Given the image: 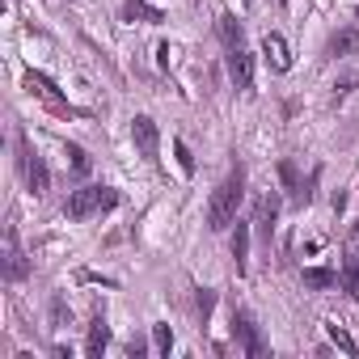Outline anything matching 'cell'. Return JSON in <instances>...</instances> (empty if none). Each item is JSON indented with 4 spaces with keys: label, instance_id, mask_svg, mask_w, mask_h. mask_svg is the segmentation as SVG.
I'll use <instances>...</instances> for the list:
<instances>
[{
    "label": "cell",
    "instance_id": "obj_13",
    "mask_svg": "<svg viewBox=\"0 0 359 359\" xmlns=\"http://www.w3.org/2000/svg\"><path fill=\"white\" fill-rule=\"evenodd\" d=\"M26 89L60 106V89H55V81H51V76H43V72H26Z\"/></svg>",
    "mask_w": 359,
    "mask_h": 359
},
{
    "label": "cell",
    "instance_id": "obj_18",
    "mask_svg": "<svg viewBox=\"0 0 359 359\" xmlns=\"http://www.w3.org/2000/svg\"><path fill=\"white\" fill-rule=\"evenodd\" d=\"M68 321H72V309H68L64 292H55V296H51V325H55V330H64Z\"/></svg>",
    "mask_w": 359,
    "mask_h": 359
},
{
    "label": "cell",
    "instance_id": "obj_10",
    "mask_svg": "<svg viewBox=\"0 0 359 359\" xmlns=\"http://www.w3.org/2000/svg\"><path fill=\"white\" fill-rule=\"evenodd\" d=\"M123 22H148V26H161L165 13L152 9L148 0H123Z\"/></svg>",
    "mask_w": 359,
    "mask_h": 359
},
{
    "label": "cell",
    "instance_id": "obj_1",
    "mask_svg": "<svg viewBox=\"0 0 359 359\" xmlns=\"http://www.w3.org/2000/svg\"><path fill=\"white\" fill-rule=\"evenodd\" d=\"M241 199H245V169L233 165L229 177H224V182L212 191V199H208V229H212V233H224L229 224H237Z\"/></svg>",
    "mask_w": 359,
    "mask_h": 359
},
{
    "label": "cell",
    "instance_id": "obj_8",
    "mask_svg": "<svg viewBox=\"0 0 359 359\" xmlns=\"http://www.w3.org/2000/svg\"><path fill=\"white\" fill-rule=\"evenodd\" d=\"M262 55H266V68H271V72H287V68H292V47H287V39L275 34V30L262 39Z\"/></svg>",
    "mask_w": 359,
    "mask_h": 359
},
{
    "label": "cell",
    "instance_id": "obj_6",
    "mask_svg": "<svg viewBox=\"0 0 359 359\" xmlns=\"http://www.w3.org/2000/svg\"><path fill=\"white\" fill-rule=\"evenodd\" d=\"M26 275H30V262H26L22 245H18V229L9 224V229H5V279H9V283H22Z\"/></svg>",
    "mask_w": 359,
    "mask_h": 359
},
{
    "label": "cell",
    "instance_id": "obj_19",
    "mask_svg": "<svg viewBox=\"0 0 359 359\" xmlns=\"http://www.w3.org/2000/svg\"><path fill=\"white\" fill-rule=\"evenodd\" d=\"M330 342H334V346H338L342 355H359V346H355V338H351V334H346L342 325H330Z\"/></svg>",
    "mask_w": 359,
    "mask_h": 359
},
{
    "label": "cell",
    "instance_id": "obj_26",
    "mask_svg": "<svg viewBox=\"0 0 359 359\" xmlns=\"http://www.w3.org/2000/svg\"><path fill=\"white\" fill-rule=\"evenodd\" d=\"M279 5H287V0H279Z\"/></svg>",
    "mask_w": 359,
    "mask_h": 359
},
{
    "label": "cell",
    "instance_id": "obj_17",
    "mask_svg": "<svg viewBox=\"0 0 359 359\" xmlns=\"http://www.w3.org/2000/svg\"><path fill=\"white\" fill-rule=\"evenodd\" d=\"M304 283H309V287H334V283H338V271H325V266H304Z\"/></svg>",
    "mask_w": 359,
    "mask_h": 359
},
{
    "label": "cell",
    "instance_id": "obj_24",
    "mask_svg": "<svg viewBox=\"0 0 359 359\" xmlns=\"http://www.w3.org/2000/svg\"><path fill=\"white\" fill-rule=\"evenodd\" d=\"M212 304H216V292H199V313H203V321H208V313H212Z\"/></svg>",
    "mask_w": 359,
    "mask_h": 359
},
{
    "label": "cell",
    "instance_id": "obj_15",
    "mask_svg": "<svg viewBox=\"0 0 359 359\" xmlns=\"http://www.w3.org/2000/svg\"><path fill=\"white\" fill-rule=\"evenodd\" d=\"M279 177H283V187L292 191V203H309V191L300 187V177H296V165H292V161H279Z\"/></svg>",
    "mask_w": 359,
    "mask_h": 359
},
{
    "label": "cell",
    "instance_id": "obj_14",
    "mask_svg": "<svg viewBox=\"0 0 359 359\" xmlns=\"http://www.w3.org/2000/svg\"><path fill=\"white\" fill-rule=\"evenodd\" d=\"M355 51H359V30L355 26H346L330 39V55H355Z\"/></svg>",
    "mask_w": 359,
    "mask_h": 359
},
{
    "label": "cell",
    "instance_id": "obj_5",
    "mask_svg": "<svg viewBox=\"0 0 359 359\" xmlns=\"http://www.w3.org/2000/svg\"><path fill=\"white\" fill-rule=\"evenodd\" d=\"M233 334L241 338V351L245 355H266V342H262V334H258V325H254V317L245 313V309H233Z\"/></svg>",
    "mask_w": 359,
    "mask_h": 359
},
{
    "label": "cell",
    "instance_id": "obj_25",
    "mask_svg": "<svg viewBox=\"0 0 359 359\" xmlns=\"http://www.w3.org/2000/svg\"><path fill=\"white\" fill-rule=\"evenodd\" d=\"M144 351H148V346H144L140 338H131V342H127V355H144Z\"/></svg>",
    "mask_w": 359,
    "mask_h": 359
},
{
    "label": "cell",
    "instance_id": "obj_11",
    "mask_svg": "<svg viewBox=\"0 0 359 359\" xmlns=\"http://www.w3.org/2000/svg\"><path fill=\"white\" fill-rule=\"evenodd\" d=\"M216 34H220V43L233 51V47H245V30H241V22L233 18V13H220L216 18Z\"/></svg>",
    "mask_w": 359,
    "mask_h": 359
},
{
    "label": "cell",
    "instance_id": "obj_20",
    "mask_svg": "<svg viewBox=\"0 0 359 359\" xmlns=\"http://www.w3.org/2000/svg\"><path fill=\"white\" fill-rule=\"evenodd\" d=\"M275 216H279V199H275V195H266V199H262V208H258V224H262V229L271 233Z\"/></svg>",
    "mask_w": 359,
    "mask_h": 359
},
{
    "label": "cell",
    "instance_id": "obj_9",
    "mask_svg": "<svg viewBox=\"0 0 359 359\" xmlns=\"http://www.w3.org/2000/svg\"><path fill=\"white\" fill-rule=\"evenodd\" d=\"M106 346H110V325H106V313H97V317H93V325H89V338H85V355H89V359H97Z\"/></svg>",
    "mask_w": 359,
    "mask_h": 359
},
{
    "label": "cell",
    "instance_id": "obj_3",
    "mask_svg": "<svg viewBox=\"0 0 359 359\" xmlns=\"http://www.w3.org/2000/svg\"><path fill=\"white\" fill-rule=\"evenodd\" d=\"M18 152H22V173H26V187L30 195H47L51 191V173H47V161L30 148L26 135H18Z\"/></svg>",
    "mask_w": 359,
    "mask_h": 359
},
{
    "label": "cell",
    "instance_id": "obj_12",
    "mask_svg": "<svg viewBox=\"0 0 359 359\" xmlns=\"http://www.w3.org/2000/svg\"><path fill=\"white\" fill-rule=\"evenodd\" d=\"M233 262H237V275L250 271V224L237 220V233H233Z\"/></svg>",
    "mask_w": 359,
    "mask_h": 359
},
{
    "label": "cell",
    "instance_id": "obj_21",
    "mask_svg": "<svg viewBox=\"0 0 359 359\" xmlns=\"http://www.w3.org/2000/svg\"><path fill=\"white\" fill-rule=\"evenodd\" d=\"M169 346H173V330L169 325H152V351L156 355H169Z\"/></svg>",
    "mask_w": 359,
    "mask_h": 359
},
{
    "label": "cell",
    "instance_id": "obj_2",
    "mask_svg": "<svg viewBox=\"0 0 359 359\" xmlns=\"http://www.w3.org/2000/svg\"><path fill=\"white\" fill-rule=\"evenodd\" d=\"M118 208V191L114 187H81L64 199V216L68 220H89V216H102V212H114Z\"/></svg>",
    "mask_w": 359,
    "mask_h": 359
},
{
    "label": "cell",
    "instance_id": "obj_4",
    "mask_svg": "<svg viewBox=\"0 0 359 359\" xmlns=\"http://www.w3.org/2000/svg\"><path fill=\"white\" fill-rule=\"evenodd\" d=\"M131 140H135V148H140V156L144 161H161V131H156V123L148 118V114H135L131 118Z\"/></svg>",
    "mask_w": 359,
    "mask_h": 359
},
{
    "label": "cell",
    "instance_id": "obj_16",
    "mask_svg": "<svg viewBox=\"0 0 359 359\" xmlns=\"http://www.w3.org/2000/svg\"><path fill=\"white\" fill-rule=\"evenodd\" d=\"M342 287L351 300H359V258L355 254H346V262H342Z\"/></svg>",
    "mask_w": 359,
    "mask_h": 359
},
{
    "label": "cell",
    "instance_id": "obj_7",
    "mask_svg": "<svg viewBox=\"0 0 359 359\" xmlns=\"http://www.w3.org/2000/svg\"><path fill=\"white\" fill-rule=\"evenodd\" d=\"M229 76H233V85H237L241 93L254 89V55H250L245 47H233V51H229Z\"/></svg>",
    "mask_w": 359,
    "mask_h": 359
},
{
    "label": "cell",
    "instance_id": "obj_22",
    "mask_svg": "<svg viewBox=\"0 0 359 359\" xmlns=\"http://www.w3.org/2000/svg\"><path fill=\"white\" fill-rule=\"evenodd\" d=\"M173 156H177V169L182 173H195V156H191V148L182 140H173Z\"/></svg>",
    "mask_w": 359,
    "mask_h": 359
},
{
    "label": "cell",
    "instance_id": "obj_23",
    "mask_svg": "<svg viewBox=\"0 0 359 359\" xmlns=\"http://www.w3.org/2000/svg\"><path fill=\"white\" fill-rule=\"evenodd\" d=\"M68 156H72V169L85 177V173H89V156H85V148H81V144H68Z\"/></svg>",
    "mask_w": 359,
    "mask_h": 359
}]
</instances>
